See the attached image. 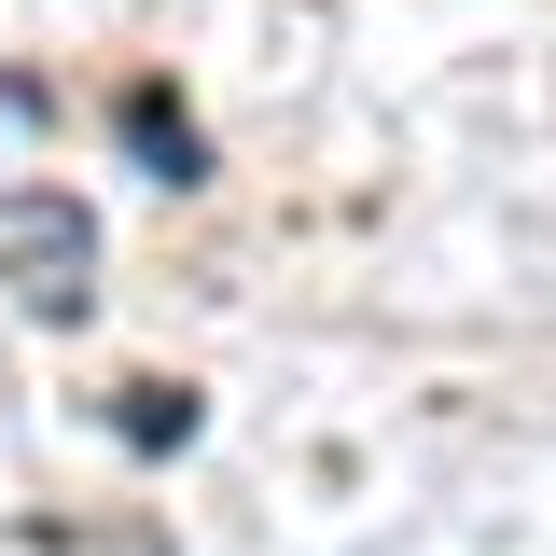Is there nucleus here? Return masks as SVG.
Here are the masks:
<instances>
[{"instance_id": "f257e3e1", "label": "nucleus", "mask_w": 556, "mask_h": 556, "mask_svg": "<svg viewBox=\"0 0 556 556\" xmlns=\"http://www.w3.org/2000/svg\"><path fill=\"white\" fill-rule=\"evenodd\" d=\"M0 278H14L42 320H84V306H98V208L56 195V181L0 195Z\"/></svg>"}, {"instance_id": "7ed1b4c3", "label": "nucleus", "mask_w": 556, "mask_h": 556, "mask_svg": "<svg viewBox=\"0 0 556 556\" xmlns=\"http://www.w3.org/2000/svg\"><path fill=\"white\" fill-rule=\"evenodd\" d=\"M126 445H195V390H167V376H126Z\"/></svg>"}, {"instance_id": "f03ea898", "label": "nucleus", "mask_w": 556, "mask_h": 556, "mask_svg": "<svg viewBox=\"0 0 556 556\" xmlns=\"http://www.w3.org/2000/svg\"><path fill=\"white\" fill-rule=\"evenodd\" d=\"M126 139H139L153 181H208V139H195V112H181L167 84H126Z\"/></svg>"}]
</instances>
